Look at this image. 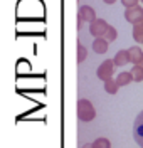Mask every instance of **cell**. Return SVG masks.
Returning <instances> with one entry per match:
<instances>
[{
    "label": "cell",
    "instance_id": "cell-1",
    "mask_svg": "<svg viewBox=\"0 0 143 148\" xmlns=\"http://www.w3.org/2000/svg\"><path fill=\"white\" fill-rule=\"evenodd\" d=\"M94 116H96V110H94V106H93V103L89 101V99L81 98L77 101V118L83 123H89V121L94 120Z\"/></svg>",
    "mask_w": 143,
    "mask_h": 148
},
{
    "label": "cell",
    "instance_id": "cell-2",
    "mask_svg": "<svg viewBox=\"0 0 143 148\" xmlns=\"http://www.w3.org/2000/svg\"><path fill=\"white\" fill-rule=\"evenodd\" d=\"M113 73H114V61L113 59H106L103 61L99 67H98V71H96V76L106 83V81H109V79H113Z\"/></svg>",
    "mask_w": 143,
    "mask_h": 148
},
{
    "label": "cell",
    "instance_id": "cell-3",
    "mask_svg": "<svg viewBox=\"0 0 143 148\" xmlns=\"http://www.w3.org/2000/svg\"><path fill=\"white\" fill-rule=\"evenodd\" d=\"M96 20V12L93 7H89V5H83L79 12H77V29L83 27V24L84 22H89V24H93Z\"/></svg>",
    "mask_w": 143,
    "mask_h": 148
},
{
    "label": "cell",
    "instance_id": "cell-4",
    "mask_svg": "<svg viewBox=\"0 0 143 148\" xmlns=\"http://www.w3.org/2000/svg\"><path fill=\"white\" fill-rule=\"evenodd\" d=\"M108 22H106L105 18H96L93 24H89V34L91 36H94L96 39L98 37H103L105 36V32L108 30Z\"/></svg>",
    "mask_w": 143,
    "mask_h": 148
},
{
    "label": "cell",
    "instance_id": "cell-5",
    "mask_svg": "<svg viewBox=\"0 0 143 148\" xmlns=\"http://www.w3.org/2000/svg\"><path fill=\"white\" fill-rule=\"evenodd\" d=\"M125 18L126 22L130 24H138L140 20H143V7L136 5V7H131V9H126L125 10Z\"/></svg>",
    "mask_w": 143,
    "mask_h": 148
},
{
    "label": "cell",
    "instance_id": "cell-6",
    "mask_svg": "<svg viewBox=\"0 0 143 148\" xmlns=\"http://www.w3.org/2000/svg\"><path fill=\"white\" fill-rule=\"evenodd\" d=\"M133 135H135V140H136L138 147L143 148V111L138 114V116H136V120H135Z\"/></svg>",
    "mask_w": 143,
    "mask_h": 148
},
{
    "label": "cell",
    "instance_id": "cell-7",
    "mask_svg": "<svg viewBox=\"0 0 143 148\" xmlns=\"http://www.w3.org/2000/svg\"><path fill=\"white\" fill-rule=\"evenodd\" d=\"M130 52V62L133 66H143V49L138 46H133L128 49Z\"/></svg>",
    "mask_w": 143,
    "mask_h": 148
},
{
    "label": "cell",
    "instance_id": "cell-8",
    "mask_svg": "<svg viewBox=\"0 0 143 148\" xmlns=\"http://www.w3.org/2000/svg\"><path fill=\"white\" fill-rule=\"evenodd\" d=\"M108 46H109V42L105 37H98V39L93 40V51L96 54H106L108 52Z\"/></svg>",
    "mask_w": 143,
    "mask_h": 148
},
{
    "label": "cell",
    "instance_id": "cell-9",
    "mask_svg": "<svg viewBox=\"0 0 143 148\" xmlns=\"http://www.w3.org/2000/svg\"><path fill=\"white\" fill-rule=\"evenodd\" d=\"M114 61V66H125L130 62V52H128V49L125 51V49H121V51H118L116 54H114L113 57Z\"/></svg>",
    "mask_w": 143,
    "mask_h": 148
},
{
    "label": "cell",
    "instance_id": "cell-10",
    "mask_svg": "<svg viewBox=\"0 0 143 148\" xmlns=\"http://www.w3.org/2000/svg\"><path fill=\"white\" fill-rule=\"evenodd\" d=\"M131 81H133V76H131L130 71H123V73H120L116 76V83H118L120 88H121V86H128Z\"/></svg>",
    "mask_w": 143,
    "mask_h": 148
},
{
    "label": "cell",
    "instance_id": "cell-11",
    "mask_svg": "<svg viewBox=\"0 0 143 148\" xmlns=\"http://www.w3.org/2000/svg\"><path fill=\"white\" fill-rule=\"evenodd\" d=\"M131 37L135 39V42H140V44H143V20H140L138 24H135V25H133Z\"/></svg>",
    "mask_w": 143,
    "mask_h": 148
},
{
    "label": "cell",
    "instance_id": "cell-12",
    "mask_svg": "<svg viewBox=\"0 0 143 148\" xmlns=\"http://www.w3.org/2000/svg\"><path fill=\"white\" fill-rule=\"evenodd\" d=\"M130 73H131V76H133L135 83H142L143 81V66H133Z\"/></svg>",
    "mask_w": 143,
    "mask_h": 148
},
{
    "label": "cell",
    "instance_id": "cell-13",
    "mask_svg": "<svg viewBox=\"0 0 143 148\" xmlns=\"http://www.w3.org/2000/svg\"><path fill=\"white\" fill-rule=\"evenodd\" d=\"M118 89H120V86L116 83V79H109V81L105 83V91L108 92V94H116Z\"/></svg>",
    "mask_w": 143,
    "mask_h": 148
},
{
    "label": "cell",
    "instance_id": "cell-14",
    "mask_svg": "<svg viewBox=\"0 0 143 148\" xmlns=\"http://www.w3.org/2000/svg\"><path fill=\"white\" fill-rule=\"evenodd\" d=\"M86 57H88V51H86V47L81 44V42H77V62L81 64V62H84Z\"/></svg>",
    "mask_w": 143,
    "mask_h": 148
},
{
    "label": "cell",
    "instance_id": "cell-15",
    "mask_svg": "<svg viewBox=\"0 0 143 148\" xmlns=\"http://www.w3.org/2000/svg\"><path fill=\"white\" fill-rule=\"evenodd\" d=\"M108 40V42H113V40H116V37H118V30L113 27V25H109L108 27V30L105 32V36H103Z\"/></svg>",
    "mask_w": 143,
    "mask_h": 148
},
{
    "label": "cell",
    "instance_id": "cell-16",
    "mask_svg": "<svg viewBox=\"0 0 143 148\" xmlns=\"http://www.w3.org/2000/svg\"><path fill=\"white\" fill-rule=\"evenodd\" d=\"M93 147L94 148H111V141L108 138H98L93 141Z\"/></svg>",
    "mask_w": 143,
    "mask_h": 148
},
{
    "label": "cell",
    "instance_id": "cell-17",
    "mask_svg": "<svg viewBox=\"0 0 143 148\" xmlns=\"http://www.w3.org/2000/svg\"><path fill=\"white\" fill-rule=\"evenodd\" d=\"M138 2H140V0H121L123 7H126V9H131V7H136V5H138Z\"/></svg>",
    "mask_w": 143,
    "mask_h": 148
},
{
    "label": "cell",
    "instance_id": "cell-18",
    "mask_svg": "<svg viewBox=\"0 0 143 148\" xmlns=\"http://www.w3.org/2000/svg\"><path fill=\"white\" fill-rule=\"evenodd\" d=\"M103 2H105V3H108V5H113L116 0H103Z\"/></svg>",
    "mask_w": 143,
    "mask_h": 148
},
{
    "label": "cell",
    "instance_id": "cell-19",
    "mask_svg": "<svg viewBox=\"0 0 143 148\" xmlns=\"http://www.w3.org/2000/svg\"><path fill=\"white\" fill-rule=\"evenodd\" d=\"M83 148H94V147H93V143H86Z\"/></svg>",
    "mask_w": 143,
    "mask_h": 148
},
{
    "label": "cell",
    "instance_id": "cell-20",
    "mask_svg": "<svg viewBox=\"0 0 143 148\" xmlns=\"http://www.w3.org/2000/svg\"><path fill=\"white\" fill-rule=\"evenodd\" d=\"M140 2H142V3H143V0H140Z\"/></svg>",
    "mask_w": 143,
    "mask_h": 148
}]
</instances>
